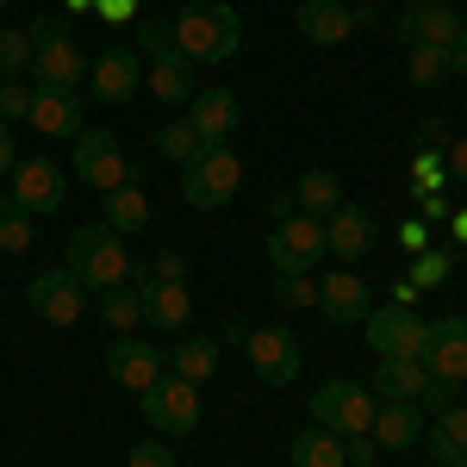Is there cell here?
Returning a JSON list of instances; mask_svg holds the SVG:
<instances>
[{"mask_svg": "<svg viewBox=\"0 0 467 467\" xmlns=\"http://www.w3.org/2000/svg\"><path fill=\"white\" fill-rule=\"evenodd\" d=\"M244 44V19L224 0H187L175 13V50L187 63H231Z\"/></svg>", "mask_w": 467, "mask_h": 467, "instance_id": "6da1fadb", "label": "cell"}, {"mask_svg": "<svg viewBox=\"0 0 467 467\" xmlns=\"http://www.w3.org/2000/svg\"><path fill=\"white\" fill-rule=\"evenodd\" d=\"M237 187H244V162H237V150H231V144H200L187 162H181V200H187L193 213H218V206H231Z\"/></svg>", "mask_w": 467, "mask_h": 467, "instance_id": "7a4b0ae2", "label": "cell"}, {"mask_svg": "<svg viewBox=\"0 0 467 467\" xmlns=\"http://www.w3.org/2000/svg\"><path fill=\"white\" fill-rule=\"evenodd\" d=\"M26 32H32V75H37V88H81V81H88V57H81V44L63 32V19L37 13Z\"/></svg>", "mask_w": 467, "mask_h": 467, "instance_id": "3957f363", "label": "cell"}, {"mask_svg": "<svg viewBox=\"0 0 467 467\" xmlns=\"http://www.w3.org/2000/svg\"><path fill=\"white\" fill-rule=\"evenodd\" d=\"M69 268L81 287H119L125 275H131V255H125V244H119V231H107V224H81L69 237Z\"/></svg>", "mask_w": 467, "mask_h": 467, "instance_id": "277c9868", "label": "cell"}, {"mask_svg": "<svg viewBox=\"0 0 467 467\" xmlns=\"http://www.w3.org/2000/svg\"><path fill=\"white\" fill-rule=\"evenodd\" d=\"M231 337L244 343L250 368L268 387H293L299 380V337H293L287 324H231Z\"/></svg>", "mask_w": 467, "mask_h": 467, "instance_id": "5b68a950", "label": "cell"}, {"mask_svg": "<svg viewBox=\"0 0 467 467\" xmlns=\"http://www.w3.org/2000/svg\"><path fill=\"white\" fill-rule=\"evenodd\" d=\"M393 32H399L405 50H455V37H462L467 26H462V13H455L449 0H405Z\"/></svg>", "mask_w": 467, "mask_h": 467, "instance_id": "8992f818", "label": "cell"}, {"mask_svg": "<svg viewBox=\"0 0 467 467\" xmlns=\"http://www.w3.org/2000/svg\"><path fill=\"white\" fill-rule=\"evenodd\" d=\"M138 405H144L150 431H162V436L200 431V387H193V380H181V374H162V380H150L144 393H138Z\"/></svg>", "mask_w": 467, "mask_h": 467, "instance_id": "52a82bcc", "label": "cell"}, {"mask_svg": "<svg viewBox=\"0 0 467 467\" xmlns=\"http://www.w3.org/2000/svg\"><path fill=\"white\" fill-rule=\"evenodd\" d=\"M312 424H324L330 436H368L374 424V387H356V380H330L312 393Z\"/></svg>", "mask_w": 467, "mask_h": 467, "instance_id": "ba28073f", "label": "cell"}, {"mask_svg": "<svg viewBox=\"0 0 467 467\" xmlns=\"http://www.w3.org/2000/svg\"><path fill=\"white\" fill-rule=\"evenodd\" d=\"M131 275H138V306H144L150 330H162V337L187 330V318H193V293H187V281H156L150 262H131Z\"/></svg>", "mask_w": 467, "mask_h": 467, "instance_id": "9c48e42d", "label": "cell"}, {"mask_svg": "<svg viewBox=\"0 0 467 467\" xmlns=\"http://www.w3.org/2000/svg\"><path fill=\"white\" fill-rule=\"evenodd\" d=\"M138 88H144V57H138L131 44H119V50H100V57L88 63V94H94L100 107H125Z\"/></svg>", "mask_w": 467, "mask_h": 467, "instance_id": "30bf717a", "label": "cell"}, {"mask_svg": "<svg viewBox=\"0 0 467 467\" xmlns=\"http://www.w3.org/2000/svg\"><path fill=\"white\" fill-rule=\"evenodd\" d=\"M318 255H324V218L293 213V218L275 224V237H268V262H275V275H306Z\"/></svg>", "mask_w": 467, "mask_h": 467, "instance_id": "8fae6325", "label": "cell"}, {"mask_svg": "<svg viewBox=\"0 0 467 467\" xmlns=\"http://www.w3.org/2000/svg\"><path fill=\"white\" fill-rule=\"evenodd\" d=\"M368 343L380 349V356H399V361H418L424 356V337H431V324L418 318L411 306H380V312H368Z\"/></svg>", "mask_w": 467, "mask_h": 467, "instance_id": "7c38bea8", "label": "cell"}, {"mask_svg": "<svg viewBox=\"0 0 467 467\" xmlns=\"http://www.w3.org/2000/svg\"><path fill=\"white\" fill-rule=\"evenodd\" d=\"M374 244H380V224H374V213L368 206H337V213L324 218V255H337L343 268L349 262H361V255H374Z\"/></svg>", "mask_w": 467, "mask_h": 467, "instance_id": "4fadbf2b", "label": "cell"}, {"mask_svg": "<svg viewBox=\"0 0 467 467\" xmlns=\"http://www.w3.org/2000/svg\"><path fill=\"white\" fill-rule=\"evenodd\" d=\"M6 181H13L6 193H13L32 218L37 213H57V206H63V193H69V187H63V169H57L50 156H19V169H13Z\"/></svg>", "mask_w": 467, "mask_h": 467, "instance_id": "5bb4252c", "label": "cell"}, {"mask_svg": "<svg viewBox=\"0 0 467 467\" xmlns=\"http://www.w3.org/2000/svg\"><path fill=\"white\" fill-rule=\"evenodd\" d=\"M75 175L88 187H100V193L125 187V150H119V138L112 131H75Z\"/></svg>", "mask_w": 467, "mask_h": 467, "instance_id": "9a60e30c", "label": "cell"}, {"mask_svg": "<svg viewBox=\"0 0 467 467\" xmlns=\"http://www.w3.org/2000/svg\"><path fill=\"white\" fill-rule=\"evenodd\" d=\"M26 306H32L44 324H75L81 306H88V287L75 281L69 268H50V275H37L32 287H26Z\"/></svg>", "mask_w": 467, "mask_h": 467, "instance_id": "2e32d148", "label": "cell"}, {"mask_svg": "<svg viewBox=\"0 0 467 467\" xmlns=\"http://www.w3.org/2000/svg\"><path fill=\"white\" fill-rule=\"evenodd\" d=\"M418 361L431 380H467V318H436Z\"/></svg>", "mask_w": 467, "mask_h": 467, "instance_id": "e0dca14e", "label": "cell"}, {"mask_svg": "<svg viewBox=\"0 0 467 467\" xmlns=\"http://www.w3.org/2000/svg\"><path fill=\"white\" fill-rule=\"evenodd\" d=\"M237 119H244V100H237L231 88H200V94L187 100V125L200 131V144H231Z\"/></svg>", "mask_w": 467, "mask_h": 467, "instance_id": "ac0fdd59", "label": "cell"}, {"mask_svg": "<svg viewBox=\"0 0 467 467\" xmlns=\"http://www.w3.org/2000/svg\"><path fill=\"white\" fill-rule=\"evenodd\" d=\"M107 374L119 387H138V393H144L150 380H162V349L144 343V337H112L107 343Z\"/></svg>", "mask_w": 467, "mask_h": 467, "instance_id": "d6986e66", "label": "cell"}, {"mask_svg": "<svg viewBox=\"0 0 467 467\" xmlns=\"http://www.w3.org/2000/svg\"><path fill=\"white\" fill-rule=\"evenodd\" d=\"M293 26H299L306 44L330 50V44H343V37L356 32V6H343V0H299L293 6Z\"/></svg>", "mask_w": 467, "mask_h": 467, "instance_id": "ffe728a7", "label": "cell"}, {"mask_svg": "<svg viewBox=\"0 0 467 467\" xmlns=\"http://www.w3.org/2000/svg\"><path fill=\"white\" fill-rule=\"evenodd\" d=\"M32 119L44 138H75L81 131V88H32Z\"/></svg>", "mask_w": 467, "mask_h": 467, "instance_id": "44dd1931", "label": "cell"}, {"mask_svg": "<svg viewBox=\"0 0 467 467\" xmlns=\"http://www.w3.org/2000/svg\"><path fill=\"white\" fill-rule=\"evenodd\" d=\"M318 312L330 324H361L374 306H368V281H361L356 268H337L330 281H318Z\"/></svg>", "mask_w": 467, "mask_h": 467, "instance_id": "7402d4cb", "label": "cell"}, {"mask_svg": "<svg viewBox=\"0 0 467 467\" xmlns=\"http://www.w3.org/2000/svg\"><path fill=\"white\" fill-rule=\"evenodd\" d=\"M100 224L107 231H119V237H138V231H150V193L144 187H112L107 200H100Z\"/></svg>", "mask_w": 467, "mask_h": 467, "instance_id": "603a6c76", "label": "cell"}, {"mask_svg": "<svg viewBox=\"0 0 467 467\" xmlns=\"http://www.w3.org/2000/svg\"><path fill=\"white\" fill-rule=\"evenodd\" d=\"M150 94L169 100V107H187V100L200 94V63H187V57H162V63H150Z\"/></svg>", "mask_w": 467, "mask_h": 467, "instance_id": "cb8c5ba5", "label": "cell"}, {"mask_svg": "<svg viewBox=\"0 0 467 467\" xmlns=\"http://www.w3.org/2000/svg\"><path fill=\"white\" fill-rule=\"evenodd\" d=\"M374 442L380 449H411L418 442V405L411 399H387V405H374Z\"/></svg>", "mask_w": 467, "mask_h": 467, "instance_id": "d4e9b609", "label": "cell"}, {"mask_svg": "<svg viewBox=\"0 0 467 467\" xmlns=\"http://www.w3.org/2000/svg\"><path fill=\"white\" fill-rule=\"evenodd\" d=\"M287 462L293 467H349V455H343V436H330L324 424H312V431H299L287 442Z\"/></svg>", "mask_w": 467, "mask_h": 467, "instance_id": "484cf974", "label": "cell"}, {"mask_svg": "<svg viewBox=\"0 0 467 467\" xmlns=\"http://www.w3.org/2000/svg\"><path fill=\"white\" fill-rule=\"evenodd\" d=\"M293 206H299L306 218H330L337 206H343V181L330 175V169H306L299 187H293Z\"/></svg>", "mask_w": 467, "mask_h": 467, "instance_id": "4316f807", "label": "cell"}, {"mask_svg": "<svg viewBox=\"0 0 467 467\" xmlns=\"http://www.w3.org/2000/svg\"><path fill=\"white\" fill-rule=\"evenodd\" d=\"M431 455H436L442 467H467V405H449V411H436Z\"/></svg>", "mask_w": 467, "mask_h": 467, "instance_id": "83f0119b", "label": "cell"}, {"mask_svg": "<svg viewBox=\"0 0 467 467\" xmlns=\"http://www.w3.org/2000/svg\"><path fill=\"white\" fill-rule=\"evenodd\" d=\"M424 361H399V356H380V368H374V393L380 399H418L424 393Z\"/></svg>", "mask_w": 467, "mask_h": 467, "instance_id": "f1b7e54d", "label": "cell"}, {"mask_svg": "<svg viewBox=\"0 0 467 467\" xmlns=\"http://www.w3.org/2000/svg\"><path fill=\"white\" fill-rule=\"evenodd\" d=\"M169 361H175L181 380L206 387V380H213V368H218V343H213V337H181L175 349H169Z\"/></svg>", "mask_w": 467, "mask_h": 467, "instance_id": "f546056e", "label": "cell"}, {"mask_svg": "<svg viewBox=\"0 0 467 467\" xmlns=\"http://www.w3.org/2000/svg\"><path fill=\"white\" fill-rule=\"evenodd\" d=\"M131 50H150V63H162V57H181L175 50V19H162V13H144V19H131Z\"/></svg>", "mask_w": 467, "mask_h": 467, "instance_id": "4dcf8cb0", "label": "cell"}, {"mask_svg": "<svg viewBox=\"0 0 467 467\" xmlns=\"http://www.w3.org/2000/svg\"><path fill=\"white\" fill-rule=\"evenodd\" d=\"M100 324L112 337H125L131 324H144V306H138V287H107L100 293Z\"/></svg>", "mask_w": 467, "mask_h": 467, "instance_id": "1f68e13d", "label": "cell"}, {"mask_svg": "<svg viewBox=\"0 0 467 467\" xmlns=\"http://www.w3.org/2000/svg\"><path fill=\"white\" fill-rule=\"evenodd\" d=\"M19 250H32V213L13 193H0V255H19Z\"/></svg>", "mask_w": 467, "mask_h": 467, "instance_id": "d6a6232c", "label": "cell"}, {"mask_svg": "<svg viewBox=\"0 0 467 467\" xmlns=\"http://www.w3.org/2000/svg\"><path fill=\"white\" fill-rule=\"evenodd\" d=\"M200 150V131L187 125V119H169L162 131H156V156H169V162H187Z\"/></svg>", "mask_w": 467, "mask_h": 467, "instance_id": "836d02e7", "label": "cell"}, {"mask_svg": "<svg viewBox=\"0 0 467 467\" xmlns=\"http://www.w3.org/2000/svg\"><path fill=\"white\" fill-rule=\"evenodd\" d=\"M32 69V32H6L0 26V81Z\"/></svg>", "mask_w": 467, "mask_h": 467, "instance_id": "e575fe53", "label": "cell"}, {"mask_svg": "<svg viewBox=\"0 0 467 467\" xmlns=\"http://www.w3.org/2000/svg\"><path fill=\"white\" fill-rule=\"evenodd\" d=\"M449 50H411V81L418 88H436V81H449Z\"/></svg>", "mask_w": 467, "mask_h": 467, "instance_id": "d590c367", "label": "cell"}, {"mask_svg": "<svg viewBox=\"0 0 467 467\" xmlns=\"http://www.w3.org/2000/svg\"><path fill=\"white\" fill-rule=\"evenodd\" d=\"M275 306H318V281H306V275H275Z\"/></svg>", "mask_w": 467, "mask_h": 467, "instance_id": "8d00e7d4", "label": "cell"}, {"mask_svg": "<svg viewBox=\"0 0 467 467\" xmlns=\"http://www.w3.org/2000/svg\"><path fill=\"white\" fill-rule=\"evenodd\" d=\"M26 112H32V88H26L19 75H6V81H0V125L26 119Z\"/></svg>", "mask_w": 467, "mask_h": 467, "instance_id": "74e56055", "label": "cell"}, {"mask_svg": "<svg viewBox=\"0 0 467 467\" xmlns=\"http://www.w3.org/2000/svg\"><path fill=\"white\" fill-rule=\"evenodd\" d=\"M436 281H449V255L424 250V255H418V262H411V287L424 293V287H436Z\"/></svg>", "mask_w": 467, "mask_h": 467, "instance_id": "f35d334b", "label": "cell"}, {"mask_svg": "<svg viewBox=\"0 0 467 467\" xmlns=\"http://www.w3.org/2000/svg\"><path fill=\"white\" fill-rule=\"evenodd\" d=\"M411 405H424V411H449V405H455V380H424V393L411 399Z\"/></svg>", "mask_w": 467, "mask_h": 467, "instance_id": "ab89813d", "label": "cell"}, {"mask_svg": "<svg viewBox=\"0 0 467 467\" xmlns=\"http://www.w3.org/2000/svg\"><path fill=\"white\" fill-rule=\"evenodd\" d=\"M150 275H156V281H187V255H181V250H156Z\"/></svg>", "mask_w": 467, "mask_h": 467, "instance_id": "60d3db41", "label": "cell"}, {"mask_svg": "<svg viewBox=\"0 0 467 467\" xmlns=\"http://www.w3.org/2000/svg\"><path fill=\"white\" fill-rule=\"evenodd\" d=\"M125 467H175V455H169L162 442H138V449L125 455Z\"/></svg>", "mask_w": 467, "mask_h": 467, "instance_id": "b9f144b4", "label": "cell"}, {"mask_svg": "<svg viewBox=\"0 0 467 467\" xmlns=\"http://www.w3.org/2000/svg\"><path fill=\"white\" fill-rule=\"evenodd\" d=\"M436 181H442V162H436V156H418V162H411V193H431Z\"/></svg>", "mask_w": 467, "mask_h": 467, "instance_id": "7bdbcfd3", "label": "cell"}, {"mask_svg": "<svg viewBox=\"0 0 467 467\" xmlns=\"http://www.w3.org/2000/svg\"><path fill=\"white\" fill-rule=\"evenodd\" d=\"M94 13H100L107 26H131V19H138V0H94Z\"/></svg>", "mask_w": 467, "mask_h": 467, "instance_id": "ee69618b", "label": "cell"}, {"mask_svg": "<svg viewBox=\"0 0 467 467\" xmlns=\"http://www.w3.org/2000/svg\"><path fill=\"white\" fill-rule=\"evenodd\" d=\"M343 455H349L356 467H368L374 455H380V442H374V436H349V449H343Z\"/></svg>", "mask_w": 467, "mask_h": 467, "instance_id": "f6af8a7d", "label": "cell"}, {"mask_svg": "<svg viewBox=\"0 0 467 467\" xmlns=\"http://www.w3.org/2000/svg\"><path fill=\"white\" fill-rule=\"evenodd\" d=\"M19 169V144H13V125H0V175Z\"/></svg>", "mask_w": 467, "mask_h": 467, "instance_id": "bcb514c9", "label": "cell"}, {"mask_svg": "<svg viewBox=\"0 0 467 467\" xmlns=\"http://www.w3.org/2000/svg\"><path fill=\"white\" fill-rule=\"evenodd\" d=\"M449 175L467 187V138H455V144H449Z\"/></svg>", "mask_w": 467, "mask_h": 467, "instance_id": "7dc6e473", "label": "cell"}, {"mask_svg": "<svg viewBox=\"0 0 467 467\" xmlns=\"http://www.w3.org/2000/svg\"><path fill=\"white\" fill-rule=\"evenodd\" d=\"M399 237H405V250H411V255H424V244H431V237H424V224H405Z\"/></svg>", "mask_w": 467, "mask_h": 467, "instance_id": "c3c4849f", "label": "cell"}, {"mask_svg": "<svg viewBox=\"0 0 467 467\" xmlns=\"http://www.w3.org/2000/svg\"><path fill=\"white\" fill-rule=\"evenodd\" d=\"M449 69H455V75H467V32L455 37V50H449Z\"/></svg>", "mask_w": 467, "mask_h": 467, "instance_id": "681fc988", "label": "cell"}, {"mask_svg": "<svg viewBox=\"0 0 467 467\" xmlns=\"http://www.w3.org/2000/svg\"><path fill=\"white\" fill-rule=\"evenodd\" d=\"M424 218H449V200L442 193H424Z\"/></svg>", "mask_w": 467, "mask_h": 467, "instance_id": "f907efd6", "label": "cell"}, {"mask_svg": "<svg viewBox=\"0 0 467 467\" xmlns=\"http://www.w3.org/2000/svg\"><path fill=\"white\" fill-rule=\"evenodd\" d=\"M449 224H455V237H462V244H467V213H455V218H449Z\"/></svg>", "mask_w": 467, "mask_h": 467, "instance_id": "816d5d0a", "label": "cell"}, {"mask_svg": "<svg viewBox=\"0 0 467 467\" xmlns=\"http://www.w3.org/2000/svg\"><path fill=\"white\" fill-rule=\"evenodd\" d=\"M0 13H6V0H0Z\"/></svg>", "mask_w": 467, "mask_h": 467, "instance_id": "f5cc1de1", "label": "cell"}]
</instances>
